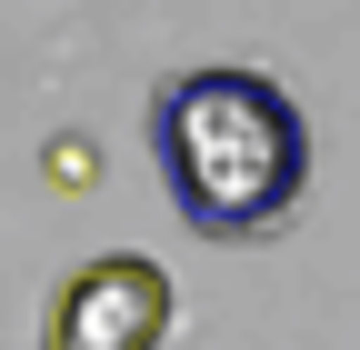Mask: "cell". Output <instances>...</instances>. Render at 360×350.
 <instances>
[{
  "mask_svg": "<svg viewBox=\"0 0 360 350\" xmlns=\"http://www.w3.org/2000/svg\"><path fill=\"white\" fill-rule=\"evenodd\" d=\"M170 340V271L150 250H101L80 260L51 300L40 350H160Z\"/></svg>",
  "mask_w": 360,
  "mask_h": 350,
  "instance_id": "obj_2",
  "label": "cell"
},
{
  "mask_svg": "<svg viewBox=\"0 0 360 350\" xmlns=\"http://www.w3.org/2000/svg\"><path fill=\"white\" fill-rule=\"evenodd\" d=\"M150 160L200 240H281L310 190V120L270 70L200 60L150 91Z\"/></svg>",
  "mask_w": 360,
  "mask_h": 350,
  "instance_id": "obj_1",
  "label": "cell"
},
{
  "mask_svg": "<svg viewBox=\"0 0 360 350\" xmlns=\"http://www.w3.org/2000/svg\"><path fill=\"white\" fill-rule=\"evenodd\" d=\"M90 170H101L90 141H51V181H60V190H90Z\"/></svg>",
  "mask_w": 360,
  "mask_h": 350,
  "instance_id": "obj_3",
  "label": "cell"
}]
</instances>
